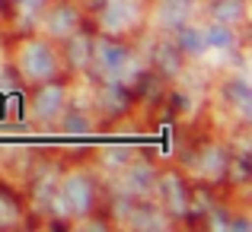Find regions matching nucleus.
I'll return each mask as SVG.
<instances>
[{
	"label": "nucleus",
	"mask_w": 252,
	"mask_h": 232,
	"mask_svg": "<svg viewBox=\"0 0 252 232\" xmlns=\"http://www.w3.org/2000/svg\"><path fill=\"white\" fill-rule=\"evenodd\" d=\"M122 99H128V96H125L122 89H109V92H105V102H109V108H112V111H118V108L125 105Z\"/></svg>",
	"instance_id": "a211bd4d"
},
{
	"label": "nucleus",
	"mask_w": 252,
	"mask_h": 232,
	"mask_svg": "<svg viewBox=\"0 0 252 232\" xmlns=\"http://www.w3.org/2000/svg\"><path fill=\"white\" fill-rule=\"evenodd\" d=\"M77 10L74 6H55V10L45 16V26H48V32L51 35H61V38H67V35H74L77 32Z\"/></svg>",
	"instance_id": "423d86ee"
},
{
	"label": "nucleus",
	"mask_w": 252,
	"mask_h": 232,
	"mask_svg": "<svg viewBox=\"0 0 252 232\" xmlns=\"http://www.w3.org/2000/svg\"><path fill=\"white\" fill-rule=\"evenodd\" d=\"M179 48L191 57L208 54V32L201 26H179Z\"/></svg>",
	"instance_id": "6e6552de"
},
{
	"label": "nucleus",
	"mask_w": 252,
	"mask_h": 232,
	"mask_svg": "<svg viewBox=\"0 0 252 232\" xmlns=\"http://www.w3.org/2000/svg\"><path fill=\"white\" fill-rule=\"evenodd\" d=\"M214 16H217V23L233 26L236 19L243 16V0H220V3L214 6Z\"/></svg>",
	"instance_id": "ddd939ff"
},
{
	"label": "nucleus",
	"mask_w": 252,
	"mask_h": 232,
	"mask_svg": "<svg viewBox=\"0 0 252 232\" xmlns=\"http://www.w3.org/2000/svg\"><path fill=\"white\" fill-rule=\"evenodd\" d=\"M125 188L134 191V194H147V191L154 188V169H150V165H134V169H128Z\"/></svg>",
	"instance_id": "9b49d317"
},
{
	"label": "nucleus",
	"mask_w": 252,
	"mask_h": 232,
	"mask_svg": "<svg viewBox=\"0 0 252 232\" xmlns=\"http://www.w3.org/2000/svg\"><path fill=\"white\" fill-rule=\"evenodd\" d=\"M223 169H227V156L220 153V150H208V153L201 156V172L211 178H220Z\"/></svg>",
	"instance_id": "f8f14e48"
},
{
	"label": "nucleus",
	"mask_w": 252,
	"mask_h": 232,
	"mask_svg": "<svg viewBox=\"0 0 252 232\" xmlns=\"http://www.w3.org/2000/svg\"><path fill=\"white\" fill-rule=\"evenodd\" d=\"M19 70H23L26 79H35V83H45V79L55 77L58 64H55V54L45 42H29L19 54Z\"/></svg>",
	"instance_id": "7ed1b4c3"
},
{
	"label": "nucleus",
	"mask_w": 252,
	"mask_h": 232,
	"mask_svg": "<svg viewBox=\"0 0 252 232\" xmlns=\"http://www.w3.org/2000/svg\"><path fill=\"white\" fill-rule=\"evenodd\" d=\"M137 23V6L134 0H109L102 10V26L109 32H122V29H131Z\"/></svg>",
	"instance_id": "20e7f679"
},
{
	"label": "nucleus",
	"mask_w": 252,
	"mask_h": 232,
	"mask_svg": "<svg viewBox=\"0 0 252 232\" xmlns=\"http://www.w3.org/2000/svg\"><path fill=\"white\" fill-rule=\"evenodd\" d=\"M64 130H70V134H86V130H90V118L86 115H70L67 121H64Z\"/></svg>",
	"instance_id": "f3484780"
},
{
	"label": "nucleus",
	"mask_w": 252,
	"mask_h": 232,
	"mask_svg": "<svg viewBox=\"0 0 252 232\" xmlns=\"http://www.w3.org/2000/svg\"><path fill=\"white\" fill-rule=\"evenodd\" d=\"M16 216H19L16 204H13L10 197L0 194V226H6V223H16Z\"/></svg>",
	"instance_id": "dca6fc26"
},
{
	"label": "nucleus",
	"mask_w": 252,
	"mask_h": 232,
	"mask_svg": "<svg viewBox=\"0 0 252 232\" xmlns=\"http://www.w3.org/2000/svg\"><path fill=\"white\" fill-rule=\"evenodd\" d=\"M93 57H96L99 70L115 83H125V77L134 74V61H131L128 48H122L115 42H96L93 45Z\"/></svg>",
	"instance_id": "f03ea898"
},
{
	"label": "nucleus",
	"mask_w": 252,
	"mask_h": 232,
	"mask_svg": "<svg viewBox=\"0 0 252 232\" xmlns=\"http://www.w3.org/2000/svg\"><path fill=\"white\" fill-rule=\"evenodd\" d=\"M23 3H26V6H29V10H35V6H42V3H45V0H23Z\"/></svg>",
	"instance_id": "6ab92c4d"
},
{
	"label": "nucleus",
	"mask_w": 252,
	"mask_h": 232,
	"mask_svg": "<svg viewBox=\"0 0 252 232\" xmlns=\"http://www.w3.org/2000/svg\"><path fill=\"white\" fill-rule=\"evenodd\" d=\"M191 10H195V0H163L160 3V26L163 29H179V26H185Z\"/></svg>",
	"instance_id": "0eeeda50"
},
{
	"label": "nucleus",
	"mask_w": 252,
	"mask_h": 232,
	"mask_svg": "<svg viewBox=\"0 0 252 232\" xmlns=\"http://www.w3.org/2000/svg\"><path fill=\"white\" fill-rule=\"evenodd\" d=\"M131 226H137V229H144V226L163 229V216L157 213V210H150V207H141V210H134V213H131Z\"/></svg>",
	"instance_id": "4468645a"
},
{
	"label": "nucleus",
	"mask_w": 252,
	"mask_h": 232,
	"mask_svg": "<svg viewBox=\"0 0 252 232\" xmlns=\"http://www.w3.org/2000/svg\"><path fill=\"white\" fill-rule=\"evenodd\" d=\"M70 61H74L77 67L90 61V42H86L83 35H77V32H74V42H70Z\"/></svg>",
	"instance_id": "2eb2a0df"
},
{
	"label": "nucleus",
	"mask_w": 252,
	"mask_h": 232,
	"mask_svg": "<svg viewBox=\"0 0 252 232\" xmlns=\"http://www.w3.org/2000/svg\"><path fill=\"white\" fill-rule=\"evenodd\" d=\"M160 191H163V201H166L169 210H176V213H185L189 210V194H185V184L179 181L176 175H166L160 181Z\"/></svg>",
	"instance_id": "1a4fd4ad"
},
{
	"label": "nucleus",
	"mask_w": 252,
	"mask_h": 232,
	"mask_svg": "<svg viewBox=\"0 0 252 232\" xmlns=\"http://www.w3.org/2000/svg\"><path fill=\"white\" fill-rule=\"evenodd\" d=\"M93 207V184L86 175H70L64 178L61 194H58V213L64 216H83Z\"/></svg>",
	"instance_id": "f257e3e1"
},
{
	"label": "nucleus",
	"mask_w": 252,
	"mask_h": 232,
	"mask_svg": "<svg viewBox=\"0 0 252 232\" xmlns=\"http://www.w3.org/2000/svg\"><path fill=\"white\" fill-rule=\"evenodd\" d=\"M61 108H64V89L58 83H48V86H45V89L35 96V105H32L35 118H42V121H51V118H55Z\"/></svg>",
	"instance_id": "39448f33"
},
{
	"label": "nucleus",
	"mask_w": 252,
	"mask_h": 232,
	"mask_svg": "<svg viewBox=\"0 0 252 232\" xmlns=\"http://www.w3.org/2000/svg\"><path fill=\"white\" fill-rule=\"evenodd\" d=\"M208 32V51H233L236 48V35H233V26L227 23H214V26H204Z\"/></svg>",
	"instance_id": "9d476101"
}]
</instances>
